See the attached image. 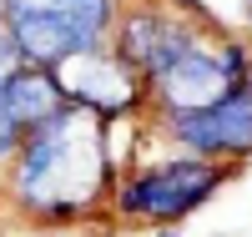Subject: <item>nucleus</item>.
Listing matches in <instances>:
<instances>
[{
    "mask_svg": "<svg viewBox=\"0 0 252 237\" xmlns=\"http://www.w3.org/2000/svg\"><path fill=\"white\" fill-rule=\"evenodd\" d=\"M0 96H5L10 121L26 126V132L46 126L51 116H61V111L71 106L66 91H61V81H56V71H46V66H20L5 86H0Z\"/></svg>",
    "mask_w": 252,
    "mask_h": 237,
    "instance_id": "obj_6",
    "label": "nucleus"
},
{
    "mask_svg": "<svg viewBox=\"0 0 252 237\" xmlns=\"http://www.w3.org/2000/svg\"><path fill=\"white\" fill-rule=\"evenodd\" d=\"M15 136H20V126L10 121V111H5V96H0V157L15 146Z\"/></svg>",
    "mask_w": 252,
    "mask_h": 237,
    "instance_id": "obj_9",
    "label": "nucleus"
},
{
    "mask_svg": "<svg viewBox=\"0 0 252 237\" xmlns=\"http://www.w3.org/2000/svg\"><path fill=\"white\" fill-rule=\"evenodd\" d=\"M101 177H106V141H101V116L91 106H66L61 116L31 132V146L20 157L15 187L20 197L35 207H81L96 197Z\"/></svg>",
    "mask_w": 252,
    "mask_h": 237,
    "instance_id": "obj_1",
    "label": "nucleus"
},
{
    "mask_svg": "<svg viewBox=\"0 0 252 237\" xmlns=\"http://www.w3.org/2000/svg\"><path fill=\"white\" fill-rule=\"evenodd\" d=\"M177 132L182 141H192L197 152H252V86H237L232 96H222L217 106L207 111H192V116H177Z\"/></svg>",
    "mask_w": 252,
    "mask_h": 237,
    "instance_id": "obj_5",
    "label": "nucleus"
},
{
    "mask_svg": "<svg viewBox=\"0 0 252 237\" xmlns=\"http://www.w3.org/2000/svg\"><path fill=\"white\" fill-rule=\"evenodd\" d=\"M0 5H10V0H0Z\"/></svg>",
    "mask_w": 252,
    "mask_h": 237,
    "instance_id": "obj_10",
    "label": "nucleus"
},
{
    "mask_svg": "<svg viewBox=\"0 0 252 237\" xmlns=\"http://www.w3.org/2000/svg\"><path fill=\"white\" fill-rule=\"evenodd\" d=\"M237 86H242V51L237 46H227V51L192 46L187 56H177L172 66L157 76V91H161V101L172 106L177 116L207 111V106H217L222 96H232Z\"/></svg>",
    "mask_w": 252,
    "mask_h": 237,
    "instance_id": "obj_3",
    "label": "nucleus"
},
{
    "mask_svg": "<svg viewBox=\"0 0 252 237\" xmlns=\"http://www.w3.org/2000/svg\"><path fill=\"white\" fill-rule=\"evenodd\" d=\"M192 46H197V35L187 31V26H172V20H146V15H136L131 26H126V35H121L126 61L141 66V71H152V76H161L177 56H187Z\"/></svg>",
    "mask_w": 252,
    "mask_h": 237,
    "instance_id": "obj_7",
    "label": "nucleus"
},
{
    "mask_svg": "<svg viewBox=\"0 0 252 237\" xmlns=\"http://www.w3.org/2000/svg\"><path fill=\"white\" fill-rule=\"evenodd\" d=\"M217 177L222 171L207 167V162H172V167H157L146 177H136L126 187L121 207L136 212V217H182L187 207H197L217 187Z\"/></svg>",
    "mask_w": 252,
    "mask_h": 237,
    "instance_id": "obj_4",
    "label": "nucleus"
},
{
    "mask_svg": "<svg viewBox=\"0 0 252 237\" xmlns=\"http://www.w3.org/2000/svg\"><path fill=\"white\" fill-rule=\"evenodd\" d=\"M111 0H10V40L35 66H66L96 46Z\"/></svg>",
    "mask_w": 252,
    "mask_h": 237,
    "instance_id": "obj_2",
    "label": "nucleus"
},
{
    "mask_svg": "<svg viewBox=\"0 0 252 237\" xmlns=\"http://www.w3.org/2000/svg\"><path fill=\"white\" fill-rule=\"evenodd\" d=\"M15 71H20V51H15L10 31H0V86H5V81H10Z\"/></svg>",
    "mask_w": 252,
    "mask_h": 237,
    "instance_id": "obj_8",
    "label": "nucleus"
}]
</instances>
